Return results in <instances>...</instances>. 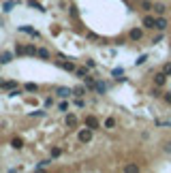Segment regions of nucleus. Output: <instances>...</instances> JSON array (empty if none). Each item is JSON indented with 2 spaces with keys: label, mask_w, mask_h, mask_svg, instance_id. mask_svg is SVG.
Wrapping results in <instances>:
<instances>
[{
  "label": "nucleus",
  "mask_w": 171,
  "mask_h": 173,
  "mask_svg": "<svg viewBox=\"0 0 171 173\" xmlns=\"http://www.w3.org/2000/svg\"><path fill=\"white\" fill-rule=\"evenodd\" d=\"M15 53H17V56H24V53H26V47L17 45V47H15Z\"/></svg>",
  "instance_id": "5701e85b"
},
{
  "label": "nucleus",
  "mask_w": 171,
  "mask_h": 173,
  "mask_svg": "<svg viewBox=\"0 0 171 173\" xmlns=\"http://www.w3.org/2000/svg\"><path fill=\"white\" fill-rule=\"evenodd\" d=\"M86 66H88V69H94L96 64H94V60H88V62H86Z\"/></svg>",
  "instance_id": "7c9ffc66"
},
{
  "label": "nucleus",
  "mask_w": 171,
  "mask_h": 173,
  "mask_svg": "<svg viewBox=\"0 0 171 173\" xmlns=\"http://www.w3.org/2000/svg\"><path fill=\"white\" fill-rule=\"evenodd\" d=\"M141 6H143V9H150L152 2H150V0H141Z\"/></svg>",
  "instance_id": "c85d7f7f"
},
{
  "label": "nucleus",
  "mask_w": 171,
  "mask_h": 173,
  "mask_svg": "<svg viewBox=\"0 0 171 173\" xmlns=\"http://www.w3.org/2000/svg\"><path fill=\"white\" fill-rule=\"evenodd\" d=\"M66 109H69V105H66L64 100H62V103H58V111H66Z\"/></svg>",
  "instance_id": "bb28decb"
},
{
  "label": "nucleus",
  "mask_w": 171,
  "mask_h": 173,
  "mask_svg": "<svg viewBox=\"0 0 171 173\" xmlns=\"http://www.w3.org/2000/svg\"><path fill=\"white\" fill-rule=\"evenodd\" d=\"M26 90H28V92H37L39 88H37V84H26Z\"/></svg>",
  "instance_id": "393cba45"
},
{
  "label": "nucleus",
  "mask_w": 171,
  "mask_h": 173,
  "mask_svg": "<svg viewBox=\"0 0 171 173\" xmlns=\"http://www.w3.org/2000/svg\"><path fill=\"white\" fill-rule=\"evenodd\" d=\"M28 4H30L32 9H37V11H41V13H43V11H45V9H43V6H41V4H39V2H37V0H28Z\"/></svg>",
  "instance_id": "dca6fc26"
},
{
  "label": "nucleus",
  "mask_w": 171,
  "mask_h": 173,
  "mask_svg": "<svg viewBox=\"0 0 171 173\" xmlns=\"http://www.w3.org/2000/svg\"><path fill=\"white\" fill-rule=\"evenodd\" d=\"M154 11H156L158 15H163V13H165L167 9H165V4H154Z\"/></svg>",
  "instance_id": "6ab92c4d"
},
{
  "label": "nucleus",
  "mask_w": 171,
  "mask_h": 173,
  "mask_svg": "<svg viewBox=\"0 0 171 173\" xmlns=\"http://www.w3.org/2000/svg\"><path fill=\"white\" fill-rule=\"evenodd\" d=\"M11 145H13V147H15V150H22V145H24V141H22V139H17V137H15V139H13V141H11Z\"/></svg>",
  "instance_id": "2eb2a0df"
},
{
  "label": "nucleus",
  "mask_w": 171,
  "mask_h": 173,
  "mask_svg": "<svg viewBox=\"0 0 171 173\" xmlns=\"http://www.w3.org/2000/svg\"><path fill=\"white\" fill-rule=\"evenodd\" d=\"M13 4H15L13 0H9V2H4V4H2V11H4V13H9V11L13 9Z\"/></svg>",
  "instance_id": "a211bd4d"
},
{
  "label": "nucleus",
  "mask_w": 171,
  "mask_h": 173,
  "mask_svg": "<svg viewBox=\"0 0 171 173\" xmlns=\"http://www.w3.org/2000/svg\"><path fill=\"white\" fill-rule=\"evenodd\" d=\"M165 81H167V75H165V73H158V75L154 77V84H156V86H163Z\"/></svg>",
  "instance_id": "6e6552de"
},
{
  "label": "nucleus",
  "mask_w": 171,
  "mask_h": 173,
  "mask_svg": "<svg viewBox=\"0 0 171 173\" xmlns=\"http://www.w3.org/2000/svg\"><path fill=\"white\" fill-rule=\"evenodd\" d=\"M56 94H58L60 98H69V96L73 94V90H69V88H62V86H58V88H56Z\"/></svg>",
  "instance_id": "7ed1b4c3"
},
{
  "label": "nucleus",
  "mask_w": 171,
  "mask_h": 173,
  "mask_svg": "<svg viewBox=\"0 0 171 173\" xmlns=\"http://www.w3.org/2000/svg\"><path fill=\"white\" fill-rule=\"evenodd\" d=\"M86 126H88V128H98V120H96V118H88V120H86Z\"/></svg>",
  "instance_id": "9d476101"
},
{
  "label": "nucleus",
  "mask_w": 171,
  "mask_h": 173,
  "mask_svg": "<svg viewBox=\"0 0 171 173\" xmlns=\"http://www.w3.org/2000/svg\"><path fill=\"white\" fill-rule=\"evenodd\" d=\"M11 60H13V53L11 51H2L0 53V64H9Z\"/></svg>",
  "instance_id": "39448f33"
},
{
  "label": "nucleus",
  "mask_w": 171,
  "mask_h": 173,
  "mask_svg": "<svg viewBox=\"0 0 171 173\" xmlns=\"http://www.w3.org/2000/svg\"><path fill=\"white\" fill-rule=\"evenodd\" d=\"M19 30H22V32H26V34H30V37H34V39H41L39 30H34V28H30V26H19Z\"/></svg>",
  "instance_id": "f03ea898"
},
{
  "label": "nucleus",
  "mask_w": 171,
  "mask_h": 173,
  "mask_svg": "<svg viewBox=\"0 0 171 173\" xmlns=\"http://www.w3.org/2000/svg\"><path fill=\"white\" fill-rule=\"evenodd\" d=\"M84 84H86V88H90V90H96V81H94V77H90V75L84 77Z\"/></svg>",
  "instance_id": "423d86ee"
},
{
  "label": "nucleus",
  "mask_w": 171,
  "mask_h": 173,
  "mask_svg": "<svg viewBox=\"0 0 171 173\" xmlns=\"http://www.w3.org/2000/svg\"><path fill=\"white\" fill-rule=\"evenodd\" d=\"M2 88H4V90H15V88H17V81H2Z\"/></svg>",
  "instance_id": "ddd939ff"
},
{
  "label": "nucleus",
  "mask_w": 171,
  "mask_h": 173,
  "mask_svg": "<svg viewBox=\"0 0 171 173\" xmlns=\"http://www.w3.org/2000/svg\"><path fill=\"white\" fill-rule=\"evenodd\" d=\"M37 56L43 58V60H47V58H49V51H47V49H37Z\"/></svg>",
  "instance_id": "f3484780"
},
{
  "label": "nucleus",
  "mask_w": 171,
  "mask_h": 173,
  "mask_svg": "<svg viewBox=\"0 0 171 173\" xmlns=\"http://www.w3.org/2000/svg\"><path fill=\"white\" fill-rule=\"evenodd\" d=\"M143 26H145V28H154V26H156V19L148 15V17H143Z\"/></svg>",
  "instance_id": "0eeeda50"
},
{
  "label": "nucleus",
  "mask_w": 171,
  "mask_h": 173,
  "mask_svg": "<svg viewBox=\"0 0 171 173\" xmlns=\"http://www.w3.org/2000/svg\"><path fill=\"white\" fill-rule=\"evenodd\" d=\"M154 28H158V30H165V28H167V19H165V17H158Z\"/></svg>",
  "instance_id": "1a4fd4ad"
},
{
  "label": "nucleus",
  "mask_w": 171,
  "mask_h": 173,
  "mask_svg": "<svg viewBox=\"0 0 171 173\" xmlns=\"http://www.w3.org/2000/svg\"><path fill=\"white\" fill-rule=\"evenodd\" d=\"M128 37H130V41H139V39L143 37V32H141V28H133Z\"/></svg>",
  "instance_id": "20e7f679"
},
{
  "label": "nucleus",
  "mask_w": 171,
  "mask_h": 173,
  "mask_svg": "<svg viewBox=\"0 0 171 173\" xmlns=\"http://www.w3.org/2000/svg\"><path fill=\"white\" fill-rule=\"evenodd\" d=\"M84 94H86V88H84V86H77V88H73V96H79V98H82Z\"/></svg>",
  "instance_id": "9b49d317"
},
{
  "label": "nucleus",
  "mask_w": 171,
  "mask_h": 173,
  "mask_svg": "<svg viewBox=\"0 0 171 173\" xmlns=\"http://www.w3.org/2000/svg\"><path fill=\"white\" fill-rule=\"evenodd\" d=\"M60 66H62L64 71H71V73L75 71V64H73V62H60Z\"/></svg>",
  "instance_id": "f8f14e48"
},
{
  "label": "nucleus",
  "mask_w": 171,
  "mask_h": 173,
  "mask_svg": "<svg viewBox=\"0 0 171 173\" xmlns=\"http://www.w3.org/2000/svg\"><path fill=\"white\" fill-rule=\"evenodd\" d=\"M66 126H77V118L75 116H66Z\"/></svg>",
  "instance_id": "4468645a"
},
{
  "label": "nucleus",
  "mask_w": 171,
  "mask_h": 173,
  "mask_svg": "<svg viewBox=\"0 0 171 173\" xmlns=\"http://www.w3.org/2000/svg\"><path fill=\"white\" fill-rule=\"evenodd\" d=\"M75 73H77V77H82V79L88 75V71H86V69H75Z\"/></svg>",
  "instance_id": "4be33fe9"
},
{
  "label": "nucleus",
  "mask_w": 171,
  "mask_h": 173,
  "mask_svg": "<svg viewBox=\"0 0 171 173\" xmlns=\"http://www.w3.org/2000/svg\"><path fill=\"white\" fill-rule=\"evenodd\" d=\"M51 156H54V158H58V156H60V150H58V147H54V150H51Z\"/></svg>",
  "instance_id": "c756f323"
},
{
  "label": "nucleus",
  "mask_w": 171,
  "mask_h": 173,
  "mask_svg": "<svg viewBox=\"0 0 171 173\" xmlns=\"http://www.w3.org/2000/svg\"><path fill=\"white\" fill-rule=\"evenodd\" d=\"M77 139H79V143H88L90 139H92V128H84L77 132Z\"/></svg>",
  "instance_id": "f257e3e1"
},
{
  "label": "nucleus",
  "mask_w": 171,
  "mask_h": 173,
  "mask_svg": "<svg viewBox=\"0 0 171 173\" xmlns=\"http://www.w3.org/2000/svg\"><path fill=\"white\" fill-rule=\"evenodd\" d=\"M165 100H167V103L171 105V92H167V94H165Z\"/></svg>",
  "instance_id": "2f4dec72"
},
{
  "label": "nucleus",
  "mask_w": 171,
  "mask_h": 173,
  "mask_svg": "<svg viewBox=\"0 0 171 173\" xmlns=\"http://www.w3.org/2000/svg\"><path fill=\"white\" fill-rule=\"evenodd\" d=\"M96 92H98V94H105V92H107V86H105V84H96Z\"/></svg>",
  "instance_id": "412c9836"
},
{
  "label": "nucleus",
  "mask_w": 171,
  "mask_h": 173,
  "mask_svg": "<svg viewBox=\"0 0 171 173\" xmlns=\"http://www.w3.org/2000/svg\"><path fill=\"white\" fill-rule=\"evenodd\" d=\"M111 126H116V120H113V118L105 120V128H111Z\"/></svg>",
  "instance_id": "b1692460"
},
{
  "label": "nucleus",
  "mask_w": 171,
  "mask_h": 173,
  "mask_svg": "<svg viewBox=\"0 0 171 173\" xmlns=\"http://www.w3.org/2000/svg\"><path fill=\"white\" fill-rule=\"evenodd\" d=\"M163 73H165V75H171V64H165V66H163Z\"/></svg>",
  "instance_id": "cd10ccee"
},
{
  "label": "nucleus",
  "mask_w": 171,
  "mask_h": 173,
  "mask_svg": "<svg viewBox=\"0 0 171 173\" xmlns=\"http://www.w3.org/2000/svg\"><path fill=\"white\" fill-rule=\"evenodd\" d=\"M124 171H128V173H137V171H139V167H137V165H126V167H124Z\"/></svg>",
  "instance_id": "aec40b11"
},
{
  "label": "nucleus",
  "mask_w": 171,
  "mask_h": 173,
  "mask_svg": "<svg viewBox=\"0 0 171 173\" xmlns=\"http://www.w3.org/2000/svg\"><path fill=\"white\" fill-rule=\"evenodd\" d=\"M26 53H30V56H37V47H32V45H30V47H26Z\"/></svg>",
  "instance_id": "a878e982"
}]
</instances>
